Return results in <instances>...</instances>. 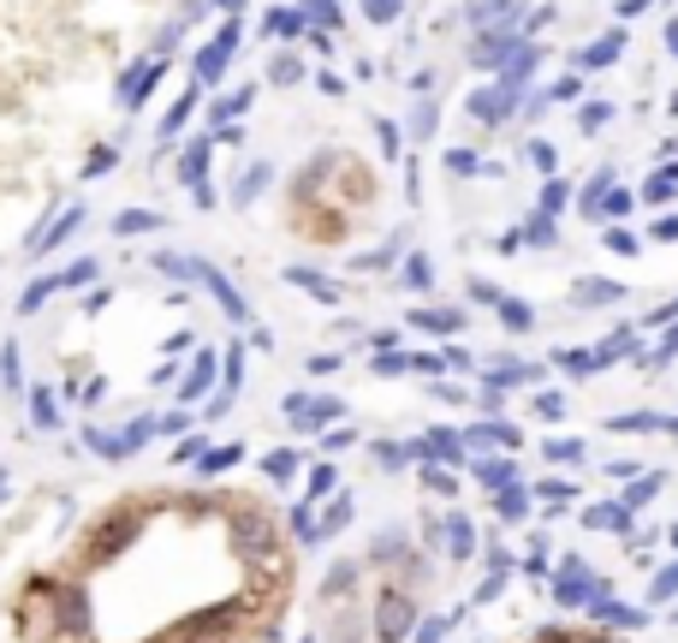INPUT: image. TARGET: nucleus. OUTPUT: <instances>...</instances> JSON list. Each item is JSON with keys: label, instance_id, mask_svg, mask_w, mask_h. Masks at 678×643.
<instances>
[{"label": "nucleus", "instance_id": "obj_1", "mask_svg": "<svg viewBox=\"0 0 678 643\" xmlns=\"http://www.w3.org/2000/svg\"><path fill=\"white\" fill-rule=\"evenodd\" d=\"M232 48H239V24H227V31H220V36L209 42V48H203V61H197V78H203V84H215L220 72H227V54H232Z\"/></svg>", "mask_w": 678, "mask_h": 643}, {"label": "nucleus", "instance_id": "obj_2", "mask_svg": "<svg viewBox=\"0 0 678 643\" xmlns=\"http://www.w3.org/2000/svg\"><path fill=\"white\" fill-rule=\"evenodd\" d=\"M381 643H400V632H405V625H411V602H405V596L400 590H387V596H381Z\"/></svg>", "mask_w": 678, "mask_h": 643}, {"label": "nucleus", "instance_id": "obj_3", "mask_svg": "<svg viewBox=\"0 0 678 643\" xmlns=\"http://www.w3.org/2000/svg\"><path fill=\"white\" fill-rule=\"evenodd\" d=\"M239 459H244V447L232 442V447H215V453H203V459H197V471H203V477H215V471H232V465H239Z\"/></svg>", "mask_w": 678, "mask_h": 643}, {"label": "nucleus", "instance_id": "obj_4", "mask_svg": "<svg viewBox=\"0 0 678 643\" xmlns=\"http://www.w3.org/2000/svg\"><path fill=\"white\" fill-rule=\"evenodd\" d=\"M209 382H215V358H209V352H203V358H197V370H190V375H185V388H179V400H197V393H203V388H209Z\"/></svg>", "mask_w": 678, "mask_h": 643}, {"label": "nucleus", "instance_id": "obj_5", "mask_svg": "<svg viewBox=\"0 0 678 643\" xmlns=\"http://www.w3.org/2000/svg\"><path fill=\"white\" fill-rule=\"evenodd\" d=\"M203 281H209V286H215V298H220V310H227V316H244V298H239V292H232L227 281H220V274H215V269H203Z\"/></svg>", "mask_w": 678, "mask_h": 643}, {"label": "nucleus", "instance_id": "obj_6", "mask_svg": "<svg viewBox=\"0 0 678 643\" xmlns=\"http://www.w3.org/2000/svg\"><path fill=\"white\" fill-rule=\"evenodd\" d=\"M31 417L42 423V429H54V423H61V412H54V393H48V388H36V393H31Z\"/></svg>", "mask_w": 678, "mask_h": 643}, {"label": "nucleus", "instance_id": "obj_7", "mask_svg": "<svg viewBox=\"0 0 678 643\" xmlns=\"http://www.w3.org/2000/svg\"><path fill=\"white\" fill-rule=\"evenodd\" d=\"M54 286H61V281H36V286H24V304H19V316H36V310H42V298H48Z\"/></svg>", "mask_w": 678, "mask_h": 643}, {"label": "nucleus", "instance_id": "obj_8", "mask_svg": "<svg viewBox=\"0 0 678 643\" xmlns=\"http://www.w3.org/2000/svg\"><path fill=\"white\" fill-rule=\"evenodd\" d=\"M108 167H113V150H90V161H84V179H101Z\"/></svg>", "mask_w": 678, "mask_h": 643}, {"label": "nucleus", "instance_id": "obj_9", "mask_svg": "<svg viewBox=\"0 0 678 643\" xmlns=\"http://www.w3.org/2000/svg\"><path fill=\"white\" fill-rule=\"evenodd\" d=\"M0 375H7V388H19V346H7V352H0Z\"/></svg>", "mask_w": 678, "mask_h": 643}, {"label": "nucleus", "instance_id": "obj_10", "mask_svg": "<svg viewBox=\"0 0 678 643\" xmlns=\"http://www.w3.org/2000/svg\"><path fill=\"white\" fill-rule=\"evenodd\" d=\"M90 274H96V262H72V269L61 274V286H84Z\"/></svg>", "mask_w": 678, "mask_h": 643}, {"label": "nucleus", "instance_id": "obj_11", "mask_svg": "<svg viewBox=\"0 0 678 643\" xmlns=\"http://www.w3.org/2000/svg\"><path fill=\"white\" fill-rule=\"evenodd\" d=\"M333 489V471L328 465H321V471H309V501H316V494H328Z\"/></svg>", "mask_w": 678, "mask_h": 643}, {"label": "nucleus", "instance_id": "obj_12", "mask_svg": "<svg viewBox=\"0 0 678 643\" xmlns=\"http://www.w3.org/2000/svg\"><path fill=\"white\" fill-rule=\"evenodd\" d=\"M269 31L274 36H292V31H298V19H292V12H269Z\"/></svg>", "mask_w": 678, "mask_h": 643}, {"label": "nucleus", "instance_id": "obj_13", "mask_svg": "<svg viewBox=\"0 0 678 643\" xmlns=\"http://www.w3.org/2000/svg\"><path fill=\"white\" fill-rule=\"evenodd\" d=\"M292 465H298V459H292V453H274V459L262 465V471H269V477H292Z\"/></svg>", "mask_w": 678, "mask_h": 643}, {"label": "nucleus", "instance_id": "obj_14", "mask_svg": "<svg viewBox=\"0 0 678 643\" xmlns=\"http://www.w3.org/2000/svg\"><path fill=\"white\" fill-rule=\"evenodd\" d=\"M292 78H298V61H292V54H286V61H274V84H292Z\"/></svg>", "mask_w": 678, "mask_h": 643}, {"label": "nucleus", "instance_id": "obj_15", "mask_svg": "<svg viewBox=\"0 0 678 643\" xmlns=\"http://www.w3.org/2000/svg\"><path fill=\"white\" fill-rule=\"evenodd\" d=\"M143 227H155V215H120V232H143Z\"/></svg>", "mask_w": 678, "mask_h": 643}, {"label": "nucleus", "instance_id": "obj_16", "mask_svg": "<svg viewBox=\"0 0 678 643\" xmlns=\"http://www.w3.org/2000/svg\"><path fill=\"white\" fill-rule=\"evenodd\" d=\"M500 316H506L512 328H529V310H518V304H500Z\"/></svg>", "mask_w": 678, "mask_h": 643}, {"label": "nucleus", "instance_id": "obj_17", "mask_svg": "<svg viewBox=\"0 0 678 643\" xmlns=\"http://www.w3.org/2000/svg\"><path fill=\"white\" fill-rule=\"evenodd\" d=\"M393 12V0H370V19H387Z\"/></svg>", "mask_w": 678, "mask_h": 643}]
</instances>
